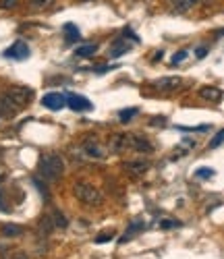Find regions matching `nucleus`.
I'll use <instances>...</instances> for the list:
<instances>
[{
  "label": "nucleus",
  "mask_w": 224,
  "mask_h": 259,
  "mask_svg": "<svg viewBox=\"0 0 224 259\" xmlns=\"http://www.w3.org/2000/svg\"><path fill=\"white\" fill-rule=\"evenodd\" d=\"M37 170L46 180H58L65 172V160L60 158V154L56 152H46L40 155V164Z\"/></svg>",
  "instance_id": "nucleus-1"
},
{
  "label": "nucleus",
  "mask_w": 224,
  "mask_h": 259,
  "mask_svg": "<svg viewBox=\"0 0 224 259\" xmlns=\"http://www.w3.org/2000/svg\"><path fill=\"white\" fill-rule=\"evenodd\" d=\"M73 193H75V197L79 199L81 203H86V206H91V207H94V206H96V207H98V206H102V201H104V195L100 193L94 185L83 183V180L75 183Z\"/></svg>",
  "instance_id": "nucleus-2"
},
{
  "label": "nucleus",
  "mask_w": 224,
  "mask_h": 259,
  "mask_svg": "<svg viewBox=\"0 0 224 259\" xmlns=\"http://www.w3.org/2000/svg\"><path fill=\"white\" fill-rule=\"evenodd\" d=\"M6 98H9L11 102L17 108H23V106H27L29 102H32V98H34V91L29 89V87H25V85H15V87H11V89H6V93H4Z\"/></svg>",
  "instance_id": "nucleus-3"
},
{
  "label": "nucleus",
  "mask_w": 224,
  "mask_h": 259,
  "mask_svg": "<svg viewBox=\"0 0 224 259\" xmlns=\"http://www.w3.org/2000/svg\"><path fill=\"white\" fill-rule=\"evenodd\" d=\"M81 152L87 155V158L91 160H104L106 155H108V150L100 143V141L96 137H87L86 141L81 143Z\"/></svg>",
  "instance_id": "nucleus-4"
},
{
  "label": "nucleus",
  "mask_w": 224,
  "mask_h": 259,
  "mask_svg": "<svg viewBox=\"0 0 224 259\" xmlns=\"http://www.w3.org/2000/svg\"><path fill=\"white\" fill-rule=\"evenodd\" d=\"M129 152L152 154V152H154V145L150 143L148 137L139 135V133H129Z\"/></svg>",
  "instance_id": "nucleus-5"
},
{
  "label": "nucleus",
  "mask_w": 224,
  "mask_h": 259,
  "mask_svg": "<svg viewBox=\"0 0 224 259\" xmlns=\"http://www.w3.org/2000/svg\"><path fill=\"white\" fill-rule=\"evenodd\" d=\"M106 150L112 152V154L129 152V133H114V135H110Z\"/></svg>",
  "instance_id": "nucleus-6"
},
{
  "label": "nucleus",
  "mask_w": 224,
  "mask_h": 259,
  "mask_svg": "<svg viewBox=\"0 0 224 259\" xmlns=\"http://www.w3.org/2000/svg\"><path fill=\"white\" fill-rule=\"evenodd\" d=\"M4 58H13V60H25V58H29V46L25 44V42H21V40H17L13 46H9L4 52Z\"/></svg>",
  "instance_id": "nucleus-7"
},
{
  "label": "nucleus",
  "mask_w": 224,
  "mask_h": 259,
  "mask_svg": "<svg viewBox=\"0 0 224 259\" xmlns=\"http://www.w3.org/2000/svg\"><path fill=\"white\" fill-rule=\"evenodd\" d=\"M42 106L48 108V110H63L67 106V96L65 93H58V91L46 93L42 98Z\"/></svg>",
  "instance_id": "nucleus-8"
},
{
  "label": "nucleus",
  "mask_w": 224,
  "mask_h": 259,
  "mask_svg": "<svg viewBox=\"0 0 224 259\" xmlns=\"http://www.w3.org/2000/svg\"><path fill=\"white\" fill-rule=\"evenodd\" d=\"M67 106L75 110V112H86V110H91V102L86 96H79V93H69Z\"/></svg>",
  "instance_id": "nucleus-9"
},
{
  "label": "nucleus",
  "mask_w": 224,
  "mask_h": 259,
  "mask_svg": "<svg viewBox=\"0 0 224 259\" xmlns=\"http://www.w3.org/2000/svg\"><path fill=\"white\" fill-rule=\"evenodd\" d=\"M125 170L129 172V174H133V176H143L145 172L150 170V162H145V160H129V162H125Z\"/></svg>",
  "instance_id": "nucleus-10"
},
{
  "label": "nucleus",
  "mask_w": 224,
  "mask_h": 259,
  "mask_svg": "<svg viewBox=\"0 0 224 259\" xmlns=\"http://www.w3.org/2000/svg\"><path fill=\"white\" fill-rule=\"evenodd\" d=\"M181 83H183L181 77H162V79L154 81V87L160 91H172L176 87H181Z\"/></svg>",
  "instance_id": "nucleus-11"
},
{
  "label": "nucleus",
  "mask_w": 224,
  "mask_h": 259,
  "mask_svg": "<svg viewBox=\"0 0 224 259\" xmlns=\"http://www.w3.org/2000/svg\"><path fill=\"white\" fill-rule=\"evenodd\" d=\"M129 52V44H127V37H122V40H117L112 42V46L108 48V56L110 58H121L122 54Z\"/></svg>",
  "instance_id": "nucleus-12"
},
{
  "label": "nucleus",
  "mask_w": 224,
  "mask_h": 259,
  "mask_svg": "<svg viewBox=\"0 0 224 259\" xmlns=\"http://www.w3.org/2000/svg\"><path fill=\"white\" fill-rule=\"evenodd\" d=\"M23 232H25V228L19 224H4L2 228H0V234H2L4 239H19V237H23Z\"/></svg>",
  "instance_id": "nucleus-13"
},
{
  "label": "nucleus",
  "mask_w": 224,
  "mask_h": 259,
  "mask_svg": "<svg viewBox=\"0 0 224 259\" xmlns=\"http://www.w3.org/2000/svg\"><path fill=\"white\" fill-rule=\"evenodd\" d=\"M17 112H19V108L15 106L9 98H6V96L0 98V116H4V119H11V116H15Z\"/></svg>",
  "instance_id": "nucleus-14"
},
{
  "label": "nucleus",
  "mask_w": 224,
  "mask_h": 259,
  "mask_svg": "<svg viewBox=\"0 0 224 259\" xmlns=\"http://www.w3.org/2000/svg\"><path fill=\"white\" fill-rule=\"evenodd\" d=\"M199 98H204L207 102H220L222 91L218 87H214V85H206V87L199 89Z\"/></svg>",
  "instance_id": "nucleus-15"
},
{
  "label": "nucleus",
  "mask_w": 224,
  "mask_h": 259,
  "mask_svg": "<svg viewBox=\"0 0 224 259\" xmlns=\"http://www.w3.org/2000/svg\"><path fill=\"white\" fill-rule=\"evenodd\" d=\"M199 2V0H171V9H172V13H187V11H191L193 6H195Z\"/></svg>",
  "instance_id": "nucleus-16"
},
{
  "label": "nucleus",
  "mask_w": 224,
  "mask_h": 259,
  "mask_svg": "<svg viewBox=\"0 0 224 259\" xmlns=\"http://www.w3.org/2000/svg\"><path fill=\"white\" fill-rule=\"evenodd\" d=\"M143 228H145V222H143V220H133V222L129 224V228L125 230V237L121 239V242H127L129 239H133L135 234H137V232H141Z\"/></svg>",
  "instance_id": "nucleus-17"
},
{
  "label": "nucleus",
  "mask_w": 224,
  "mask_h": 259,
  "mask_svg": "<svg viewBox=\"0 0 224 259\" xmlns=\"http://www.w3.org/2000/svg\"><path fill=\"white\" fill-rule=\"evenodd\" d=\"M96 52H98V44H83L79 48H75V56L87 58V56H94Z\"/></svg>",
  "instance_id": "nucleus-18"
},
{
  "label": "nucleus",
  "mask_w": 224,
  "mask_h": 259,
  "mask_svg": "<svg viewBox=\"0 0 224 259\" xmlns=\"http://www.w3.org/2000/svg\"><path fill=\"white\" fill-rule=\"evenodd\" d=\"M63 31H65V37H67V42H77V40H79V37H81L79 29H77V25H73V23H65Z\"/></svg>",
  "instance_id": "nucleus-19"
},
{
  "label": "nucleus",
  "mask_w": 224,
  "mask_h": 259,
  "mask_svg": "<svg viewBox=\"0 0 224 259\" xmlns=\"http://www.w3.org/2000/svg\"><path fill=\"white\" fill-rule=\"evenodd\" d=\"M193 147H195V141H193V139H189V137H185V139L181 141V145L174 150V152H179V154H174V158H179V155L189 154V152L193 150Z\"/></svg>",
  "instance_id": "nucleus-20"
},
{
  "label": "nucleus",
  "mask_w": 224,
  "mask_h": 259,
  "mask_svg": "<svg viewBox=\"0 0 224 259\" xmlns=\"http://www.w3.org/2000/svg\"><path fill=\"white\" fill-rule=\"evenodd\" d=\"M25 2L32 11H44V9H48L54 0H25Z\"/></svg>",
  "instance_id": "nucleus-21"
},
{
  "label": "nucleus",
  "mask_w": 224,
  "mask_h": 259,
  "mask_svg": "<svg viewBox=\"0 0 224 259\" xmlns=\"http://www.w3.org/2000/svg\"><path fill=\"white\" fill-rule=\"evenodd\" d=\"M50 220H52V224H54V228H67V218L60 214V211H52V216H50Z\"/></svg>",
  "instance_id": "nucleus-22"
},
{
  "label": "nucleus",
  "mask_w": 224,
  "mask_h": 259,
  "mask_svg": "<svg viewBox=\"0 0 224 259\" xmlns=\"http://www.w3.org/2000/svg\"><path fill=\"white\" fill-rule=\"evenodd\" d=\"M222 143H224V129L216 133V135L212 137V141L207 143V147H210V150H216V147H220Z\"/></svg>",
  "instance_id": "nucleus-23"
},
{
  "label": "nucleus",
  "mask_w": 224,
  "mask_h": 259,
  "mask_svg": "<svg viewBox=\"0 0 224 259\" xmlns=\"http://www.w3.org/2000/svg\"><path fill=\"white\" fill-rule=\"evenodd\" d=\"M137 112H139L137 108H129V110H121L119 116H121V121H122V122H129L131 119H133V116H137Z\"/></svg>",
  "instance_id": "nucleus-24"
},
{
  "label": "nucleus",
  "mask_w": 224,
  "mask_h": 259,
  "mask_svg": "<svg viewBox=\"0 0 224 259\" xmlns=\"http://www.w3.org/2000/svg\"><path fill=\"white\" fill-rule=\"evenodd\" d=\"M187 56H189V50H179V52H176L174 56H172L171 65H179V62H183V60L187 58Z\"/></svg>",
  "instance_id": "nucleus-25"
},
{
  "label": "nucleus",
  "mask_w": 224,
  "mask_h": 259,
  "mask_svg": "<svg viewBox=\"0 0 224 259\" xmlns=\"http://www.w3.org/2000/svg\"><path fill=\"white\" fill-rule=\"evenodd\" d=\"M214 174H216V172L212 168H199V170H195V176L197 178H212Z\"/></svg>",
  "instance_id": "nucleus-26"
},
{
  "label": "nucleus",
  "mask_w": 224,
  "mask_h": 259,
  "mask_svg": "<svg viewBox=\"0 0 224 259\" xmlns=\"http://www.w3.org/2000/svg\"><path fill=\"white\" fill-rule=\"evenodd\" d=\"M112 239H114V232L110 230V232H102V237H96V242H98V245H102V242L112 241Z\"/></svg>",
  "instance_id": "nucleus-27"
},
{
  "label": "nucleus",
  "mask_w": 224,
  "mask_h": 259,
  "mask_svg": "<svg viewBox=\"0 0 224 259\" xmlns=\"http://www.w3.org/2000/svg\"><path fill=\"white\" fill-rule=\"evenodd\" d=\"M0 4H2V9H15L17 0H0Z\"/></svg>",
  "instance_id": "nucleus-28"
},
{
  "label": "nucleus",
  "mask_w": 224,
  "mask_h": 259,
  "mask_svg": "<svg viewBox=\"0 0 224 259\" xmlns=\"http://www.w3.org/2000/svg\"><path fill=\"white\" fill-rule=\"evenodd\" d=\"M206 54H207V48H206V46H202V48L195 50V56H197V58H204Z\"/></svg>",
  "instance_id": "nucleus-29"
},
{
  "label": "nucleus",
  "mask_w": 224,
  "mask_h": 259,
  "mask_svg": "<svg viewBox=\"0 0 224 259\" xmlns=\"http://www.w3.org/2000/svg\"><path fill=\"white\" fill-rule=\"evenodd\" d=\"M13 259H27V255L21 253V251H15V253H13Z\"/></svg>",
  "instance_id": "nucleus-30"
},
{
  "label": "nucleus",
  "mask_w": 224,
  "mask_h": 259,
  "mask_svg": "<svg viewBox=\"0 0 224 259\" xmlns=\"http://www.w3.org/2000/svg\"><path fill=\"white\" fill-rule=\"evenodd\" d=\"M112 67H106V65H102V67H96V73H106V70H110Z\"/></svg>",
  "instance_id": "nucleus-31"
},
{
  "label": "nucleus",
  "mask_w": 224,
  "mask_h": 259,
  "mask_svg": "<svg viewBox=\"0 0 224 259\" xmlns=\"http://www.w3.org/2000/svg\"><path fill=\"white\" fill-rule=\"evenodd\" d=\"M171 226H179V222H162V228H171Z\"/></svg>",
  "instance_id": "nucleus-32"
},
{
  "label": "nucleus",
  "mask_w": 224,
  "mask_h": 259,
  "mask_svg": "<svg viewBox=\"0 0 224 259\" xmlns=\"http://www.w3.org/2000/svg\"><path fill=\"white\" fill-rule=\"evenodd\" d=\"M0 199H2V191H0Z\"/></svg>",
  "instance_id": "nucleus-33"
}]
</instances>
